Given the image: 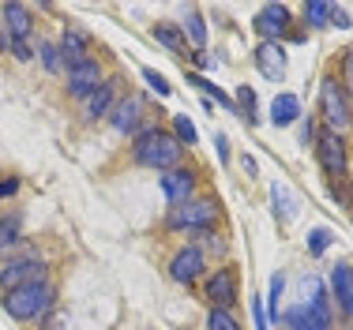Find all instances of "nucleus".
I'll return each mask as SVG.
<instances>
[{
	"label": "nucleus",
	"instance_id": "obj_1",
	"mask_svg": "<svg viewBox=\"0 0 353 330\" xmlns=\"http://www.w3.org/2000/svg\"><path fill=\"white\" fill-rule=\"evenodd\" d=\"M132 158H136V165H143V169L170 173V169L181 165L184 147H181V139H176L173 132H165V128H147V132L136 135V143H132Z\"/></svg>",
	"mask_w": 353,
	"mask_h": 330
},
{
	"label": "nucleus",
	"instance_id": "obj_2",
	"mask_svg": "<svg viewBox=\"0 0 353 330\" xmlns=\"http://www.w3.org/2000/svg\"><path fill=\"white\" fill-rule=\"evenodd\" d=\"M57 300V289L49 282H34V285H19V289H8L4 293V311L12 319H19V323H34L41 319L49 308H53Z\"/></svg>",
	"mask_w": 353,
	"mask_h": 330
},
{
	"label": "nucleus",
	"instance_id": "obj_3",
	"mask_svg": "<svg viewBox=\"0 0 353 330\" xmlns=\"http://www.w3.org/2000/svg\"><path fill=\"white\" fill-rule=\"evenodd\" d=\"M173 233H214L218 225V203L214 199H188L181 207H170V218H165Z\"/></svg>",
	"mask_w": 353,
	"mask_h": 330
},
{
	"label": "nucleus",
	"instance_id": "obj_4",
	"mask_svg": "<svg viewBox=\"0 0 353 330\" xmlns=\"http://www.w3.org/2000/svg\"><path fill=\"white\" fill-rule=\"evenodd\" d=\"M319 121H323L327 132H334V135L350 132L353 113H350V98H346V90L339 87V79L319 83Z\"/></svg>",
	"mask_w": 353,
	"mask_h": 330
},
{
	"label": "nucleus",
	"instance_id": "obj_5",
	"mask_svg": "<svg viewBox=\"0 0 353 330\" xmlns=\"http://www.w3.org/2000/svg\"><path fill=\"white\" fill-rule=\"evenodd\" d=\"M49 267L41 263L38 256L30 259H8L4 267H0V289H19V285H34V282H46Z\"/></svg>",
	"mask_w": 353,
	"mask_h": 330
},
{
	"label": "nucleus",
	"instance_id": "obj_6",
	"mask_svg": "<svg viewBox=\"0 0 353 330\" xmlns=\"http://www.w3.org/2000/svg\"><path fill=\"white\" fill-rule=\"evenodd\" d=\"M316 158H319V165H323V173L331 176H346V139L342 135H334V132H319L316 135Z\"/></svg>",
	"mask_w": 353,
	"mask_h": 330
},
{
	"label": "nucleus",
	"instance_id": "obj_7",
	"mask_svg": "<svg viewBox=\"0 0 353 330\" xmlns=\"http://www.w3.org/2000/svg\"><path fill=\"white\" fill-rule=\"evenodd\" d=\"M203 270H207V256L199 244H188V248H181L170 259V278L176 285H196L203 278Z\"/></svg>",
	"mask_w": 353,
	"mask_h": 330
},
{
	"label": "nucleus",
	"instance_id": "obj_8",
	"mask_svg": "<svg viewBox=\"0 0 353 330\" xmlns=\"http://www.w3.org/2000/svg\"><path fill=\"white\" fill-rule=\"evenodd\" d=\"M203 297L211 300V308H222L230 311L233 304H237V270L233 267H218L211 278H207L203 285Z\"/></svg>",
	"mask_w": 353,
	"mask_h": 330
},
{
	"label": "nucleus",
	"instance_id": "obj_9",
	"mask_svg": "<svg viewBox=\"0 0 353 330\" xmlns=\"http://www.w3.org/2000/svg\"><path fill=\"white\" fill-rule=\"evenodd\" d=\"M102 79H105L102 64H98L94 56H90V61H83V64L68 68V94H72L75 101H87L98 87H102Z\"/></svg>",
	"mask_w": 353,
	"mask_h": 330
},
{
	"label": "nucleus",
	"instance_id": "obj_10",
	"mask_svg": "<svg viewBox=\"0 0 353 330\" xmlns=\"http://www.w3.org/2000/svg\"><path fill=\"white\" fill-rule=\"evenodd\" d=\"M290 27L293 23H290V8L285 4H263L256 12V19H252V30H256L263 41H279Z\"/></svg>",
	"mask_w": 353,
	"mask_h": 330
},
{
	"label": "nucleus",
	"instance_id": "obj_11",
	"mask_svg": "<svg viewBox=\"0 0 353 330\" xmlns=\"http://www.w3.org/2000/svg\"><path fill=\"white\" fill-rule=\"evenodd\" d=\"M162 196L170 207H181V203L196 199V173L184 165L170 169V173H162Z\"/></svg>",
	"mask_w": 353,
	"mask_h": 330
},
{
	"label": "nucleus",
	"instance_id": "obj_12",
	"mask_svg": "<svg viewBox=\"0 0 353 330\" xmlns=\"http://www.w3.org/2000/svg\"><path fill=\"white\" fill-rule=\"evenodd\" d=\"M143 113H147V109H143V94H124L109 116H113V128H117V132L136 139V135H139V124H143Z\"/></svg>",
	"mask_w": 353,
	"mask_h": 330
},
{
	"label": "nucleus",
	"instance_id": "obj_13",
	"mask_svg": "<svg viewBox=\"0 0 353 330\" xmlns=\"http://www.w3.org/2000/svg\"><path fill=\"white\" fill-rule=\"evenodd\" d=\"M117 101H121V79L113 75V79H102V87L83 101V113H87V121H102L117 109Z\"/></svg>",
	"mask_w": 353,
	"mask_h": 330
},
{
	"label": "nucleus",
	"instance_id": "obj_14",
	"mask_svg": "<svg viewBox=\"0 0 353 330\" xmlns=\"http://www.w3.org/2000/svg\"><path fill=\"white\" fill-rule=\"evenodd\" d=\"M252 61H256L263 79H271V83L285 79V49L279 45V41H259L256 53H252Z\"/></svg>",
	"mask_w": 353,
	"mask_h": 330
},
{
	"label": "nucleus",
	"instance_id": "obj_15",
	"mask_svg": "<svg viewBox=\"0 0 353 330\" xmlns=\"http://www.w3.org/2000/svg\"><path fill=\"white\" fill-rule=\"evenodd\" d=\"M0 23H4V30L12 41H30V34H34V15H30V8L15 4V0L0 8Z\"/></svg>",
	"mask_w": 353,
	"mask_h": 330
},
{
	"label": "nucleus",
	"instance_id": "obj_16",
	"mask_svg": "<svg viewBox=\"0 0 353 330\" xmlns=\"http://www.w3.org/2000/svg\"><path fill=\"white\" fill-rule=\"evenodd\" d=\"M61 64L64 68H75L83 61H90V34H83L79 27H64L61 34Z\"/></svg>",
	"mask_w": 353,
	"mask_h": 330
},
{
	"label": "nucleus",
	"instance_id": "obj_17",
	"mask_svg": "<svg viewBox=\"0 0 353 330\" xmlns=\"http://www.w3.org/2000/svg\"><path fill=\"white\" fill-rule=\"evenodd\" d=\"M297 116H301L297 94H279V98L271 101V124H274V128H290Z\"/></svg>",
	"mask_w": 353,
	"mask_h": 330
},
{
	"label": "nucleus",
	"instance_id": "obj_18",
	"mask_svg": "<svg viewBox=\"0 0 353 330\" xmlns=\"http://www.w3.org/2000/svg\"><path fill=\"white\" fill-rule=\"evenodd\" d=\"M282 323L290 327V330H331V327H323V323H319V319H316L312 311L305 308V304H297V308H290V311H285V316H282Z\"/></svg>",
	"mask_w": 353,
	"mask_h": 330
},
{
	"label": "nucleus",
	"instance_id": "obj_19",
	"mask_svg": "<svg viewBox=\"0 0 353 330\" xmlns=\"http://www.w3.org/2000/svg\"><path fill=\"white\" fill-rule=\"evenodd\" d=\"M181 34L192 41V45H196V53H203V45H207V23H203V15H199L196 8L188 12V23L181 27Z\"/></svg>",
	"mask_w": 353,
	"mask_h": 330
},
{
	"label": "nucleus",
	"instance_id": "obj_20",
	"mask_svg": "<svg viewBox=\"0 0 353 330\" xmlns=\"http://www.w3.org/2000/svg\"><path fill=\"white\" fill-rule=\"evenodd\" d=\"M331 282H334V297H339V304L353 316V282H350V267H334Z\"/></svg>",
	"mask_w": 353,
	"mask_h": 330
},
{
	"label": "nucleus",
	"instance_id": "obj_21",
	"mask_svg": "<svg viewBox=\"0 0 353 330\" xmlns=\"http://www.w3.org/2000/svg\"><path fill=\"white\" fill-rule=\"evenodd\" d=\"M23 240V218L19 214H0V248H15Z\"/></svg>",
	"mask_w": 353,
	"mask_h": 330
},
{
	"label": "nucleus",
	"instance_id": "obj_22",
	"mask_svg": "<svg viewBox=\"0 0 353 330\" xmlns=\"http://www.w3.org/2000/svg\"><path fill=\"white\" fill-rule=\"evenodd\" d=\"M154 38L162 41L165 49H173V53H184V34H181V27H173V23H158Z\"/></svg>",
	"mask_w": 353,
	"mask_h": 330
},
{
	"label": "nucleus",
	"instance_id": "obj_23",
	"mask_svg": "<svg viewBox=\"0 0 353 330\" xmlns=\"http://www.w3.org/2000/svg\"><path fill=\"white\" fill-rule=\"evenodd\" d=\"M173 135L181 139V147H196V139H199L196 124H192L188 116H173Z\"/></svg>",
	"mask_w": 353,
	"mask_h": 330
},
{
	"label": "nucleus",
	"instance_id": "obj_24",
	"mask_svg": "<svg viewBox=\"0 0 353 330\" xmlns=\"http://www.w3.org/2000/svg\"><path fill=\"white\" fill-rule=\"evenodd\" d=\"M237 109L245 113L248 124L259 121V116H256V90H252V87H237Z\"/></svg>",
	"mask_w": 353,
	"mask_h": 330
},
{
	"label": "nucleus",
	"instance_id": "obj_25",
	"mask_svg": "<svg viewBox=\"0 0 353 330\" xmlns=\"http://www.w3.org/2000/svg\"><path fill=\"white\" fill-rule=\"evenodd\" d=\"M305 19L312 23V27H331V4H305Z\"/></svg>",
	"mask_w": 353,
	"mask_h": 330
},
{
	"label": "nucleus",
	"instance_id": "obj_26",
	"mask_svg": "<svg viewBox=\"0 0 353 330\" xmlns=\"http://www.w3.org/2000/svg\"><path fill=\"white\" fill-rule=\"evenodd\" d=\"M207 330H241V323L230 316V311L211 308V316H207Z\"/></svg>",
	"mask_w": 353,
	"mask_h": 330
},
{
	"label": "nucleus",
	"instance_id": "obj_27",
	"mask_svg": "<svg viewBox=\"0 0 353 330\" xmlns=\"http://www.w3.org/2000/svg\"><path fill=\"white\" fill-rule=\"evenodd\" d=\"M143 83H147V87L154 90L158 98H170V94H173V87H170V83H165L162 75L154 72V68H143Z\"/></svg>",
	"mask_w": 353,
	"mask_h": 330
},
{
	"label": "nucleus",
	"instance_id": "obj_28",
	"mask_svg": "<svg viewBox=\"0 0 353 330\" xmlns=\"http://www.w3.org/2000/svg\"><path fill=\"white\" fill-rule=\"evenodd\" d=\"M38 53H41V64L46 72H61V49L49 45V41H38Z\"/></svg>",
	"mask_w": 353,
	"mask_h": 330
},
{
	"label": "nucleus",
	"instance_id": "obj_29",
	"mask_svg": "<svg viewBox=\"0 0 353 330\" xmlns=\"http://www.w3.org/2000/svg\"><path fill=\"white\" fill-rule=\"evenodd\" d=\"M331 196L339 199V207H350V203H353V184L346 181V176H334V181H331Z\"/></svg>",
	"mask_w": 353,
	"mask_h": 330
},
{
	"label": "nucleus",
	"instance_id": "obj_30",
	"mask_svg": "<svg viewBox=\"0 0 353 330\" xmlns=\"http://www.w3.org/2000/svg\"><path fill=\"white\" fill-rule=\"evenodd\" d=\"M327 248H331V229H312L308 233V251H312V256H323Z\"/></svg>",
	"mask_w": 353,
	"mask_h": 330
},
{
	"label": "nucleus",
	"instance_id": "obj_31",
	"mask_svg": "<svg viewBox=\"0 0 353 330\" xmlns=\"http://www.w3.org/2000/svg\"><path fill=\"white\" fill-rule=\"evenodd\" d=\"M271 196H274V207H279V203H282V218H285V222H290V218L297 214V207H293L290 192H285L282 184H274V188H271Z\"/></svg>",
	"mask_w": 353,
	"mask_h": 330
},
{
	"label": "nucleus",
	"instance_id": "obj_32",
	"mask_svg": "<svg viewBox=\"0 0 353 330\" xmlns=\"http://www.w3.org/2000/svg\"><path fill=\"white\" fill-rule=\"evenodd\" d=\"M282 285H285V278L274 274V278H271V319H274V323H279V297H282Z\"/></svg>",
	"mask_w": 353,
	"mask_h": 330
},
{
	"label": "nucleus",
	"instance_id": "obj_33",
	"mask_svg": "<svg viewBox=\"0 0 353 330\" xmlns=\"http://www.w3.org/2000/svg\"><path fill=\"white\" fill-rule=\"evenodd\" d=\"M8 49H12V56H15V61H23V64L34 61V45H30V41H12Z\"/></svg>",
	"mask_w": 353,
	"mask_h": 330
},
{
	"label": "nucleus",
	"instance_id": "obj_34",
	"mask_svg": "<svg viewBox=\"0 0 353 330\" xmlns=\"http://www.w3.org/2000/svg\"><path fill=\"white\" fill-rule=\"evenodd\" d=\"M342 87H346V98H353V49L342 61Z\"/></svg>",
	"mask_w": 353,
	"mask_h": 330
},
{
	"label": "nucleus",
	"instance_id": "obj_35",
	"mask_svg": "<svg viewBox=\"0 0 353 330\" xmlns=\"http://www.w3.org/2000/svg\"><path fill=\"white\" fill-rule=\"evenodd\" d=\"M316 116H308V121L305 124H301V143H305V147H308V143H316Z\"/></svg>",
	"mask_w": 353,
	"mask_h": 330
},
{
	"label": "nucleus",
	"instance_id": "obj_36",
	"mask_svg": "<svg viewBox=\"0 0 353 330\" xmlns=\"http://www.w3.org/2000/svg\"><path fill=\"white\" fill-rule=\"evenodd\" d=\"M15 192H19V181H15V176L12 181H0V199H12Z\"/></svg>",
	"mask_w": 353,
	"mask_h": 330
},
{
	"label": "nucleus",
	"instance_id": "obj_37",
	"mask_svg": "<svg viewBox=\"0 0 353 330\" xmlns=\"http://www.w3.org/2000/svg\"><path fill=\"white\" fill-rule=\"evenodd\" d=\"M331 27H350V15L342 12V8H334V4H331Z\"/></svg>",
	"mask_w": 353,
	"mask_h": 330
},
{
	"label": "nucleus",
	"instance_id": "obj_38",
	"mask_svg": "<svg viewBox=\"0 0 353 330\" xmlns=\"http://www.w3.org/2000/svg\"><path fill=\"white\" fill-rule=\"evenodd\" d=\"M214 147H218V158L230 162V143H225V135H214Z\"/></svg>",
	"mask_w": 353,
	"mask_h": 330
},
{
	"label": "nucleus",
	"instance_id": "obj_39",
	"mask_svg": "<svg viewBox=\"0 0 353 330\" xmlns=\"http://www.w3.org/2000/svg\"><path fill=\"white\" fill-rule=\"evenodd\" d=\"M192 61H196V68H199V72H207V68H211V56H207V53H196Z\"/></svg>",
	"mask_w": 353,
	"mask_h": 330
},
{
	"label": "nucleus",
	"instance_id": "obj_40",
	"mask_svg": "<svg viewBox=\"0 0 353 330\" xmlns=\"http://www.w3.org/2000/svg\"><path fill=\"white\" fill-rule=\"evenodd\" d=\"M256 330H267V316H263V308H259V300H256Z\"/></svg>",
	"mask_w": 353,
	"mask_h": 330
},
{
	"label": "nucleus",
	"instance_id": "obj_41",
	"mask_svg": "<svg viewBox=\"0 0 353 330\" xmlns=\"http://www.w3.org/2000/svg\"><path fill=\"white\" fill-rule=\"evenodd\" d=\"M8 45H12V38H8V30H4V23H0V53H8Z\"/></svg>",
	"mask_w": 353,
	"mask_h": 330
},
{
	"label": "nucleus",
	"instance_id": "obj_42",
	"mask_svg": "<svg viewBox=\"0 0 353 330\" xmlns=\"http://www.w3.org/2000/svg\"><path fill=\"white\" fill-rule=\"evenodd\" d=\"M350 282H353V270H350Z\"/></svg>",
	"mask_w": 353,
	"mask_h": 330
}]
</instances>
